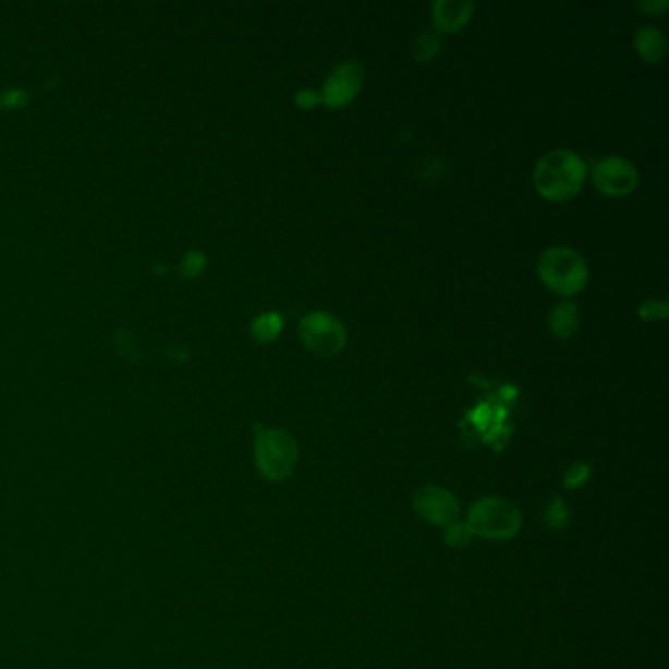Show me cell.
<instances>
[{"label": "cell", "mask_w": 669, "mask_h": 669, "mask_svg": "<svg viewBox=\"0 0 669 669\" xmlns=\"http://www.w3.org/2000/svg\"><path fill=\"white\" fill-rule=\"evenodd\" d=\"M587 475H589V467L583 465V463H577V465H573L570 473L565 475V485H568V487H577V485H581V483L587 479Z\"/></svg>", "instance_id": "18"}, {"label": "cell", "mask_w": 669, "mask_h": 669, "mask_svg": "<svg viewBox=\"0 0 669 669\" xmlns=\"http://www.w3.org/2000/svg\"><path fill=\"white\" fill-rule=\"evenodd\" d=\"M362 87H364V68L357 61H344L325 81L320 90V102L328 109H342L354 102Z\"/></svg>", "instance_id": "7"}, {"label": "cell", "mask_w": 669, "mask_h": 669, "mask_svg": "<svg viewBox=\"0 0 669 669\" xmlns=\"http://www.w3.org/2000/svg\"><path fill=\"white\" fill-rule=\"evenodd\" d=\"M296 107L303 110H313L316 105H320V93L315 89H301L295 97Z\"/></svg>", "instance_id": "17"}, {"label": "cell", "mask_w": 669, "mask_h": 669, "mask_svg": "<svg viewBox=\"0 0 669 669\" xmlns=\"http://www.w3.org/2000/svg\"><path fill=\"white\" fill-rule=\"evenodd\" d=\"M669 315V305L666 301H658V299H648L644 301L638 308V316L646 323H658V320H666Z\"/></svg>", "instance_id": "14"}, {"label": "cell", "mask_w": 669, "mask_h": 669, "mask_svg": "<svg viewBox=\"0 0 669 669\" xmlns=\"http://www.w3.org/2000/svg\"><path fill=\"white\" fill-rule=\"evenodd\" d=\"M542 283L560 296L580 295L589 281V267L577 250L554 246L538 259Z\"/></svg>", "instance_id": "2"}, {"label": "cell", "mask_w": 669, "mask_h": 669, "mask_svg": "<svg viewBox=\"0 0 669 669\" xmlns=\"http://www.w3.org/2000/svg\"><path fill=\"white\" fill-rule=\"evenodd\" d=\"M440 46L442 41L436 32H424L423 36H418V40L414 41V60L418 63H428L438 56Z\"/></svg>", "instance_id": "13"}, {"label": "cell", "mask_w": 669, "mask_h": 669, "mask_svg": "<svg viewBox=\"0 0 669 669\" xmlns=\"http://www.w3.org/2000/svg\"><path fill=\"white\" fill-rule=\"evenodd\" d=\"M593 185L607 197H627L634 193L640 183L636 166L620 156L599 159L593 168Z\"/></svg>", "instance_id": "6"}, {"label": "cell", "mask_w": 669, "mask_h": 669, "mask_svg": "<svg viewBox=\"0 0 669 669\" xmlns=\"http://www.w3.org/2000/svg\"><path fill=\"white\" fill-rule=\"evenodd\" d=\"M467 528L485 538H511L521 528V514L511 502L502 499H483L470 512Z\"/></svg>", "instance_id": "5"}, {"label": "cell", "mask_w": 669, "mask_h": 669, "mask_svg": "<svg viewBox=\"0 0 669 669\" xmlns=\"http://www.w3.org/2000/svg\"><path fill=\"white\" fill-rule=\"evenodd\" d=\"M254 458L259 473L269 482H283L295 470L299 448L285 430L261 428L256 436Z\"/></svg>", "instance_id": "3"}, {"label": "cell", "mask_w": 669, "mask_h": 669, "mask_svg": "<svg viewBox=\"0 0 669 669\" xmlns=\"http://www.w3.org/2000/svg\"><path fill=\"white\" fill-rule=\"evenodd\" d=\"M470 528H465L462 524H450V531H448V542L452 544H463L470 538Z\"/></svg>", "instance_id": "20"}, {"label": "cell", "mask_w": 669, "mask_h": 669, "mask_svg": "<svg viewBox=\"0 0 669 669\" xmlns=\"http://www.w3.org/2000/svg\"><path fill=\"white\" fill-rule=\"evenodd\" d=\"M580 306L575 305L573 301H563L551 311L548 325H550L551 334L560 338V340H565L580 330Z\"/></svg>", "instance_id": "11"}, {"label": "cell", "mask_w": 669, "mask_h": 669, "mask_svg": "<svg viewBox=\"0 0 669 669\" xmlns=\"http://www.w3.org/2000/svg\"><path fill=\"white\" fill-rule=\"evenodd\" d=\"M283 326H285V323H283L279 313H264L252 323V336L256 338L259 344H269V342L279 338Z\"/></svg>", "instance_id": "12"}, {"label": "cell", "mask_w": 669, "mask_h": 669, "mask_svg": "<svg viewBox=\"0 0 669 669\" xmlns=\"http://www.w3.org/2000/svg\"><path fill=\"white\" fill-rule=\"evenodd\" d=\"M416 512L428 522L450 526L458 519L460 507L450 492L438 487H426L416 497Z\"/></svg>", "instance_id": "8"}, {"label": "cell", "mask_w": 669, "mask_h": 669, "mask_svg": "<svg viewBox=\"0 0 669 669\" xmlns=\"http://www.w3.org/2000/svg\"><path fill=\"white\" fill-rule=\"evenodd\" d=\"M532 181L542 198L550 203H568L577 197L585 185L587 163L570 149H551L538 159Z\"/></svg>", "instance_id": "1"}, {"label": "cell", "mask_w": 669, "mask_h": 669, "mask_svg": "<svg viewBox=\"0 0 669 669\" xmlns=\"http://www.w3.org/2000/svg\"><path fill=\"white\" fill-rule=\"evenodd\" d=\"M299 336L308 352L320 357H334L348 344V332L340 318L325 311H313L301 318Z\"/></svg>", "instance_id": "4"}, {"label": "cell", "mask_w": 669, "mask_h": 669, "mask_svg": "<svg viewBox=\"0 0 669 669\" xmlns=\"http://www.w3.org/2000/svg\"><path fill=\"white\" fill-rule=\"evenodd\" d=\"M636 7L640 11L648 12V14H664L669 9V2L668 0H644Z\"/></svg>", "instance_id": "19"}, {"label": "cell", "mask_w": 669, "mask_h": 669, "mask_svg": "<svg viewBox=\"0 0 669 669\" xmlns=\"http://www.w3.org/2000/svg\"><path fill=\"white\" fill-rule=\"evenodd\" d=\"M205 267H207V256L203 252L195 250V252L185 254V257L181 259L179 271H181V276L191 279V277H197L198 273H203Z\"/></svg>", "instance_id": "15"}, {"label": "cell", "mask_w": 669, "mask_h": 669, "mask_svg": "<svg viewBox=\"0 0 669 669\" xmlns=\"http://www.w3.org/2000/svg\"><path fill=\"white\" fill-rule=\"evenodd\" d=\"M634 50L646 63H658L668 53V40L659 28L642 26L634 34Z\"/></svg>", "instance_id": "10"}, {"label": "cell", "mask_w": 669, "mask_h": 669, "mask_svg": "<svg viewBox=\"0 0 669 669\" xmlns=\"http://www.w3.org/2000/svg\"><path fill=\"white\" fill-rule=\"evenodd\" d=\"M473 12L472 0H438L433 4L434 28L442 34H458L472 21Z\"/></svg>", "instance_id": "9"}, {"label": "cell", "mask_w": 669, "mask_h": 669, "mask_svg": "<svg viewBox=\"0 0 669 669\" xmlns=\"http://www.w3.org/2000/svg\"><path fill=\"white\" fill-rule=\"evenodd\" d=\"M28 100V95L24 90L12 89L0 93V107L2 109H19Z\"/></svg>", "instance_id": "16"}]
</instances>
